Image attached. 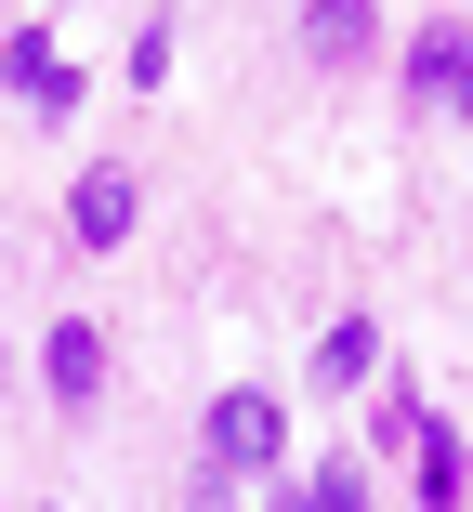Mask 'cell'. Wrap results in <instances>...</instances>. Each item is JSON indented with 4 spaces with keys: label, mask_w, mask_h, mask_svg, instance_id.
I'll return each instance as SVG.
<instances>
[{
    "label": "cell",
    "mask_w": 473,
    "mask_h": 512,
    "mask_svg": "<svg viewBox=\"0 0 473 512\" xmlns=\"http://www.w3.org/2000/svg\"><path fill=\"white\" fill-rule=\"evenodd\" d=\"M14 79L40 92V106H79V79H66V53H53V40H14Z\"/></svg>",
    "instance_id": "cell-8"
},
{
    "label": "cell",
    "mask_w": 473,
    "mask_h": 512,
    "mask_svg": "<svg viewBox=\"0 0 473 512\" xmlns=\"http://www.w3.org/2000/svg\"><path fill=\"white\" fill-rule=\"evenodd\" d=\"M132 211H145V197H132V171H119V158H92V171L66 184V224H79V250H119V237H132Z\"/></svg>",
    "instance_id": "cell-2"
},
{
    "label": "cell",
    "mask_w": 473,
    "mask_h": 512,
    "mask_svg": "<svg viewBox=\"0 0 473 512\" xmlns=\"http://www.w3.org/2000/svg\"><path fill=\"white\" fill-rule=\"evenodd\" d=\"M198 512H237V499H224V486H198Z\"/></svg>",
    "instance_id": "cell-10"
},
{
    "label": "cell",
    "mask_w": 473,
    "mask_h": 512,
    "mask_svg": "<svg viewBox=\"0 0 473 512\" xmlns=\"http://www.w3.org/2000/svg\"><path fill=\"white\" fill-rule=\"evenodd\" d=\"M382 368V329L368 316H329V342H316V381H368Z\"/></svg>",
    "instance_id": "cell-6"
},
{
    "label": "cell",
    "mask_w": 473,
    "mask_h": 512,
    "mask_svg": "<svg viewBox=\"0 0 473 512\" xmlns=\"http://www.w3.org/2000/svg\"><path fill=\"white\" fill-rule=\"evenodd\" d=\"M40 368H53V394H66V407H92V394H106V329H92V316H66Z\"/></svg>",
    "instance_id": "cell-4"
},
{
    "label": "cell",
    "mask_w": 473,
    "mask_h": 512,
    "mask_svg": "<svg viewBox=\"0 0 473 512\" xmlns=\"http://www.w3.org/2000/svg\"><path fill=\"white\" fill-rule=\"evenodd\" d=\"M303 40H316L329 66H355L368 40H382V14H368V0H316V14H303Z\"/></svg>",
    "instance_id": "cell-5"
},
{
    "label": "cell",
    "mask_w": 473,
    "mask_h": 512,
    "mask_svg": "<svg viewBox=\"0 0 473 512\" xmlns=\"http://www.w3.org/2000/svg\"><path fill=\"white\" fill-rule=\"evenodd\" d=\"M276 434H290V407H276L263 381L211 394V421H198V447H211V486H224V473H276Z\"/></svg>",
    "instance_id": "cell-1"
},
{
    "label": "cell",
    "mask_w": 473,
    "mask_h": 512,
    "mask_svg": "<svg viewBox=\"0 0 473 512\" xmlns=\"http://www.w3.org/2000/svg\"><path fill=\"white\" fill-rule=\"evenodd\" d=\"M408 92L447 106V119H473V27H434V40L408 53Z\"/></svg>",
    "instance_id": "cell-3"
},
{
    "label": "cell",
    "mask_w": 473,
    "mask_h": 512,
    "mask_svg": "<svg viewBox=\"0 0 473 512\" xmlns=\"http://www.w3.org/2000/svg\"><path fill=\"white\" fill-rule=\"evenodd\" d=\"M276 512H316V499H303V486H290V499H276Z\"/></svg>",
    "instance_id": "cell-11"
},
{
    "label": "cell",
    "mask_w": 473,
    "mask_h": 512,
    "mask_svg": "<svg viewBox=\"0 0 473 512\" xmlns=\"http://www.w3.org/2000/svg\"><path fill=\"white\" fill-rule=\"evenodd\" d=\"M408 473H421V512H460V434H447V421L421 434V460H408Z\"/></svg>",
    "instance_id": "cell-7"
},
{
    "label": "cell",
    "mask_w": 473,
    "mask_h": 512,
    "mask_svg": "<svg viewBox=\"0 0 473 512\" xmlns=\"http://www.w3.org/2000/svg\"><path fill=\"white\" fill-rule=\"evenodd\" d=\"M303 499H316V512H368V473H355V460H329V473H316Z\"/></svg>",
    "instance_id": "cell-9"
}]
</instances>
